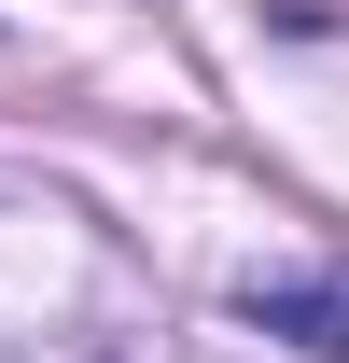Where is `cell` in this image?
Instances as JSON below:
<instances>
[{"label":"cell","instance_id":"1","mask_svg":"<svg viewBox=\"0 0 349 363\" xmlns=\"http://www.w3.org/2000/svg\"><path fill=\"white\" fill-rule=\"evenodd\" d=\"M252 321L294 335V350H321V363H349V266H321V279H252Z\"/></svg>","mask_w":349,"mask_h":363}]
</instances>
